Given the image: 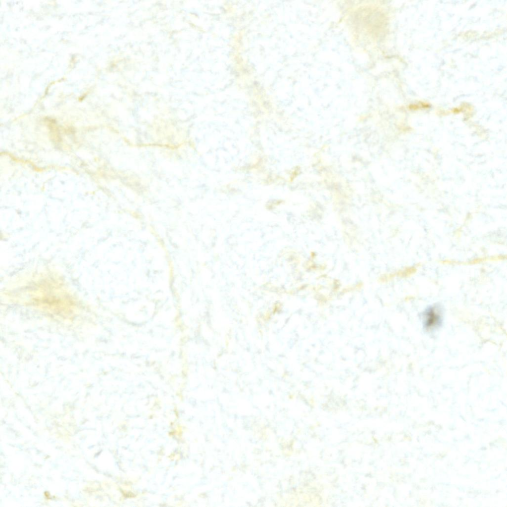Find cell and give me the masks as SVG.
Instances as JSON below:
<instances>
[{"label":"cell","instance_id":"1","mask_svg":"<svg viewBox=\"0 0 507 507\" xmlns=\"http://www.w3.org/2000/svg\"><path fill=\"white\" fill-rule=\"evenodd\" d=\"M423 327L428 331L437 330L443 322V310L437 304L427 308L422 315Z\"/></svg>","mask_w":507,"mask_h":507}]
</instances>
